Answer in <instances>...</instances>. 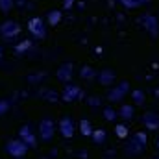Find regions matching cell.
Instances as JSON below:
<instances>
[{
    "mask_svg": "<svg viewBox=\"0 0 159 159\" xmlns=\"http://www.w3.org/2000/svg\"><path fill=\"white\" fill-rule=\"evenodd\" d=\"M0 34H2L6 39H15V37L20 34V26H19L15 20H6V22L0 26Z\"/></svg>",
    "mask_w": 159,
    "mask_h": 159,
    "instance_id": "9c48e42d",
    "label": "cell"
},
{
    "mask_svg": "<svg viewBox=\"0 0 159 159\" xmlns=\"http://www.w3.org/2000/svg\"><path fill=\"white\" fill-rule=\"evenodd\" d=\"M106 135H107L106 129H93V135H91V137L94 139L96 144H104V143H106Z\"/></svg>",
    "mask_w": 159,
    "mask_h": 159,
    "instance_id": "2e32d148",
    "label": "cell"
},
{
    "mask_svg": "<svg viewBox=\"0 0 159 159\" xmlns=\"http://www.w3.org/2000/svg\"><path fill=\"white\" fill-rule=\"evenodd\" d=\"M80 131H81V135H85V137H91V135H93V126H91V122L87 119H83L80 122Z\"/></svg>",
    "mask_w": 159,
    "mask_h": 159,
    "instance_id": "9a60e30c",
    "label": "cell"
},
{
    "mask_svg": "<svg viewBox=\"0 0 159 159\" xmlns=\"http://www.w3.org/2000/svg\"><path fill=\"white\" fill-rule=\"evenodd\" d=\"M80 76L83 80H94L96 72H94V69H91V67H83V69L80 70Z\"/></svg>",
    "mask_w": 159,
    "mask_h": 159,
    "instance_id": "ac0fdd59",
    "label": "cell"
},
{
    "mask_svg": "<svg viewBox=\"0 0 159 159\" xmlns=\"http://www.w3.org/2000/svg\"><path fill=\"white\" fill-rule=\"evenodd\" d=\"M54 133H56V124H54V120L48 119V117H44V119L39 122V135H41V141H44V143L52 141Z\"/></svg>",
    "mask_w": 159,
    "mask_h": 159,
    "instance_id": "277c9868",
    "label": "cell"
},
{
    "mask_svg": "<svg viewBox=\"0 0 159 159\" xmlns=\"http://www.w3.org/2000/svg\"><path fill=\"white\" fill-rule=\"evenodd\" d=\"M57 128H59V133H61L65 139H72L74 133H76V129H74V122H72L70 117H63V119L59 120Z\"/></svg>",
    "mask_w": 159,
    "mask_h": 159,
    "instance_id": "30bf717a",
    "label": "cell"
},
{
    "mask_svg": "<svg viewBox=\"0 0 159 159\" xmlns=\"http://www.w3.org/2000/svg\"><path fill=\"white\" fill-rule=\"evenodd\" d=\"M28 150H30V148H28L20 139H9V141L6 143V154L11 156L13 159L24 157V156L28 154Z\"/></svg>",
    "mask_w": 159,
    "mask_h": 159,
    "instance_id": "7a4b0ae2",
    "label": "cell"
},
{
    "mask_svg": "<svg viewBox=\"0 0 159 159\" xmlns=\"http://www.w3.org/2000/svg\"><path fill=\"white\" fill-rule=\"evenodd\" d=\"M0 159H2V157H0Z\"/></svg>",
    "mask_w": 159,
    "mask_h": 159,
    "instance_id": "83f0119b",
    "label": "cell"
},
{
    "mask_svg": "<svg viewBox=\"0 0 159 159\" xmlns=\"http://www.w3.org/2000/svg\"><path fill=\"white\" fill-rule=\"evenodd\" d=\"M0 9L4 13H9L13 9V0H0Z\"/></svg>",
    "mask_w": 159,
    "mask_h": 159,
    "instance_id": "7402d4cb",
    "label": "cell"
},
{
    "mask_svg": "<svg viewBox=\"0 0 159 159\" xmlns=\"http://www.w3.org/2000/svg\"><path fill=\"white\" fill-rule=\"evenodd\" d=\"M135 109H133V106H129V104H122V107H120V117L124 120H131L135 117V113H133Z\"/></svg>",
    "mask_w": 159,
    "mask_h": 159,
    "instance_id": "5bb4252c",
    "label": "cell"
},
{
    "mask_svg": "<svg viewBox=\"0 0 159 159\" xmlns=\"http://www.w3.org/2000/svg\"><path fill=\"white\" fill-rule=\"evenodd\" d=\"M28 30H30V34H32L35 39H39V41L46 37V24L43 22L41 17L30 19V22H28Z\"/></svg>",
    "mask_w": 159,
    "mask_h": 159,
    "instance_id": "5b68a950",
    "label": "cell"
},
{
    "mask_svg": "<svg viewBox=\"0 0 159 159\" xmlns=\"http://www.w3.org/2000/svg\"><path fill=\"white\" fill-rule=\"evenodd\" d=\"M7 109H9V104H7L6 100H2V102H0V115H4Z\"/></svg>",
    "mask_w": 159,
    "mask_h": 159,
    "instance_id": "cb8c5ba5",
    "label": "cell"
},
{
    "mask_svg": "<svg viewBox=\"0 0 159 159\" xmlns=\"http://www.w3.org/2000/svg\"><path fill=\"white\" fill-rule=\"evenodd\" d=\"M61 19V11H50L48 13V24H57Z\"/></svg>",
    "mask_w": 159,
    "mask_h": 159,
    "instance_id": "44dd1931",
    "label": "cell"
},
{
    "mask_svg": "<svg viewBox=\"0 0 159 159\" xmlns=\"http://www.w3.org/2000/svg\"><path fill=\"white\" fill-rule=\"evenodd\" d=\"M0 57H2V48H0Z\"/></svg>",
    "mask_w": 159,
    "mask_h": 159,
    "instance_id": "484cf974",
    "label": "cell"
},
{
    "mask_svg": "<svg viewBox=\"0 0 159 159\" xmlns=\"http://www.w3.org/2000/svg\"><path fill=\"white\" fill-rule=\"evenodd\" d=\"M70 4H72V0H67V2H65V7L69 9V7H70Z\"/></svg>",
    "mask_w": 159,
    "mask_h": 159,
    "instance_id": "d4e9b609",
    "label": "cell"
},
{
    "mask_svg": "<svg viewBox=\"0 0 159 159\" xmlns=\"http://www.w3.org/2000/svg\"><path fill=\"white\" fill-rule=\"evenodd\" d=\"M146 133L144 131H137L131 135V139L128 141L126 144V154L128 156H137V154H143L144 148H146Z\"/></svg>",
    "mask_w": 159,
    "mask_h": 159,
    "instance_id": "6da1fadb",
    "label": "cell"
},
{
    "mask_svg": "<svg viewBox=\"0 0 159 159\" xmlns=\"http://www.w3.org/2000/svg\"><path fill=\"white\" fill-rule=\"evenodd\" d=\"M141 122H143V126L144 128H148V129H159V115L157 113H152V111H148V113H144L143 117H141Z\"/></svg>",
    "mask_w": 159,
    "mask_h": 159,
    "instance_id": "8fae6325",
    "label": "cell"
},
{
    "mask_svg": "<svg viewBox=\"0 0 159 159\" xmlns=\"http://www.w3.org/2000/svg\"><path fill=\"white\" fill-rule=\"evenodd\" d=\"M104 119H106V120H115V119H117V113H115V109H111V107H106V109H104Z\"/></svg>",
    "mask_w": 159,
    "mask_h": 159,
    "instance_id": "603a6c76",
    "label": "cell"
},
{
    "mask_svg": "<svg viewBox=\"0 0 159 159\" xmlns=\"http://www.w3.org/2000/svg\"><path fill=\"white\" fill-rule=\"evenodd\" d=\"M157 146H159V141H157Z\"/></svg>",
    "mask_w": 159,
    "mask_h": 159,
    "instance_id": "4316f807",
    "label": "cell"
},
{
    "mask_svg": "<svg viewBox=\"0 0 159 159\" xmlns=\"http://www.w3.org/2000/svg\"><path fill=\"white\" fill-rule=\"evenodd\" d=\"M157 159H159V157H157Z\"/></svg>",
    "mask_w": 159,
    "mask_h": 159,
    "instance_id": "f1b7e54d",
    "label": "cell"
},
{
    "mask_svg": "<svg viewBox=\"0 0 159 159\" xmlns=\"http://www.w3.org/2000/svg\"><path fill=\"white\" fill-rule=\"evenodd\" d=\"M131 96H133V104L135 106H143L144 104V93L143 91L135 89V91H131Z\"/></svg>",
    "mask_w": 159,
    "mask_h": 159,
    "instance_id": "e0dca14e",
    "label": "cell"
},
{
    "mask_svg": "<svg viewBox=\"0 0 159 159\" xmlns=\"http://www.w3.org/2000/svg\"><path fill=\"white\" fill-rule=\"evenodd\" d=\"M72 65L70 63H67V65H61L59 69H57V72H56V76L59 81H63V83H69L70 80H72Z\"/></svg>",
    "mask_w": 159,
    "mask_h": 159,
    "instance_id": "7c38bea8",
    "label": "cell"
},
{
    "mask_svg": "<svg viewBox=\"0 0 159 159\" xmlns=\"http://www.w3.org/2000/svg\"><path fill=\"white\" fill-rule=\"evenodd\" d=\"M115 133H117L119 139H126L128 133H129V131H128V126H126V124H117V126H115Z\"/></svg>",
    "mask_w": 159,
    "mask_h": 159,
    "instance_id": "d6986e66",
    "label": "cell"
},
{
    "mask_svg": "<svg viewBox=\"0 0 159 159\" xmlns=\"http://www.w3.org/2000/svg\"><path fill=\"white\" fill-rule=\"evenodd\" d=\"M141 24H143V28L150 34V35H157L159 34V22L157 19L152 15V13H144V15H141Z\"/></svg>",
    "mask_w": 159,
    "mask_h": 159,
    "instance_id": "ba28073f",
    "label": "cell"
},
{
    "mask_svg": "<svg viewBox=\"0 0 159 159\" xmlns=\"http://www.w3.org/2000/svg\"><path fill=\"white\" fill-rule=\"evenodd\" d=\"M126 7H129V9H133V7H139V6H143V4H146L148 0H120Z\"/></svg>",
    "mask_w": 159,
    "mask_h": 159,
    "instance_id": "ffe728a7",
    "label": "cell"
},
{
    "mask_svg": "<svg viewBox=\"0 0 159 159\" xmlns=\"http://www.w3.org/2000/svg\"><path fill=\"white\" fill-rule=\"evenodd\" d=\"M128 93H129V83H128V81H120L119 85H115V87L109 89L107 100H109V102H120Z\"/></svg>",
    "mask_w": 159,
    "mask_h": 159,
    "instance_id": "8992f818",
    "label": "cell"
},
{
    "mask_svg": "<svg viewBox=\"0 0 159 159\" xmlns=\"http://www.w3.org/2000/svg\"><path fill=\"white\" fill-rule=\"evenodd\" d=\"M19 139H20L28 148H35V146H37L35 133L32 131V128H30L28 124H24V126H20V128H19Z\"/></svg>",
    "mask_w": 159,
    "mask_h": 159,
    "instance_id": "52a82bcc",
    "label": "cell"
},
{
    "mask_svg": "<svg viewBox=\"0 0 159 159\" xmlns=\"http://www.w3.org/2000/svg\"><path fill=\"white\" fill-rule=\"evenodd\" d=\"M81 96H83V91L80 89L78 83H72V81L65 83V89H63V93H61V98H63L65 102H76Z\"/></svg>",
    "mask_w": 159,
    "mask_h": 159,
    "instance_id": "3957f363",
    "label": "cell"
},
{
    "mask_svg": "<svg viewBox=\"0 0 159 159\" xmlns=\"http://www.w3.org/2000/svg\"><path fill=\"white\" fill-rule=\"evenodd\" d=\"M98 81H100L102 85H113V81H115V72L109 70V69H102V70L98 72Z\"/></svg>",
    "mask_w": 159,
    "mask_h": 159,
    "instance_id": "4fadbf2b",
    "label": "cell"
}]
</instances>
